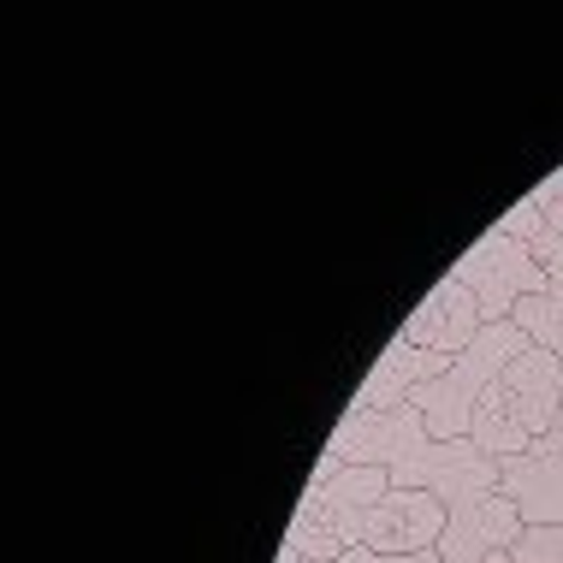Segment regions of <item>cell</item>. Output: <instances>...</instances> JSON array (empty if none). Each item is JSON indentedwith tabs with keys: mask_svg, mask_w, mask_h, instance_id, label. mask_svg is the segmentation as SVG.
<instances>
[{
	"mask_svg": "<svg viewBox=\"0 0 563 563\" xmlns=\"http://www.w3.org/2000/svg\"><path fill=\"white\" fill-rule=\"evenodd\" d=\"M332 563H445L439 552H416V558H386V552H368V545H356V552L332 558Z\"/></svg>",
	"mask_w": 563,
	"mask_h": 563,
	"instance_id": "obj_14",
	"label": "cell"
},
{
	"mask_svg": "<svg viewBox=\"0 0 563 563\" xmlns=\"http://www.w3.org/2000/svg\"><path fill=\"white\" fill-rule=\"evenodd\" d=\"M505 493L516 498V510H522L528 528L563 522V409H558L552 433H545L534 451H522L505 463Z\"/></svg>",
	"mask_w": 563,
	"mask_h": 563,
	"instance_id": "obj_10",
	"label": "cell"
},
{
	"mask_svg": "<svg viewBox=\"0 0 563 563\" xmlns=\"http://www.w3.org/2000/svg\"><path fill=\"white\" fill-rule=\"evenodd\" d=\"M445 498L421 493V486H391L386 498L374 505L368 516V552H386V558H416V552H439V540H445Z\"/></svg>",
	"mask_w": 563,
	"mask_h": 563,
	"instance_id": "obj_6",
	"label": "cell"
},
{
	"mask_svg": "<svg viewBox=\"0 0 563 563\" xmlns=\"http://www.w3.org/2000/svg\"><path fill=\"white\" fill-rule=\"evenodd\" d=\"M327 451L339 463L386 468L391 486H421V493L445 498V510H463L486 493H505V463L486 456L475 439H433L416 404L368 416V409H344L327 433Z\"/></svg>",
	"mask_w": 563,
	"mask_h": 563,
	"instance_id": "obj_1",
	"label": "cell"
},
{
	"mask_svg": "<svg viewBox=\"0 0 563 563\" xmlns=\"http://www.w3.org/2000/svg\"><path fill=\"white\" fill-rule=\"evenodd\" d=\"M563 409V356H552V350L528 344L522 356L510 362L505 374L486 386V398L475 409V428H468V439L498 456V463H510V456L534 451L545 433H552Z\"/></svg>",
	"mask_w": 563,
	"mask_h": 563,
	"instance_id": "obj_3",
	"label": "cell"
},
{
	"mask_svg": "<svg viewBox=\"0 0 563 563\" xmlns=\"http://www.w3.org/2000/svg\"><path fill=\"white\" fill-rule=\"evenodd\" d=\"M522 534H528V522H522V510H516V498L510 493H486V498H475V505L451 510L439 558L445 563H486V558L510 552Z\"/></svg>",
	"mask_w": 563,
	"mask_h": 563,
	"instance_id": "obj_8",
	"label": "cell"
},
{
	"mask_svg": "<svg viewBox=\"0 0 563 563\" xmlns=\"http://www.w3.org/2000/svg\"><path fill=\"white\" fill-rule=\"evenodd\" d=\"M486 563H516V558H510V552H498V558H486Z\"/></svg>",
	"mask_w": 563,
	"mask_h": 563,
	"instance_id": "obj_15",
	"label": "cell"
},
{
	"mask_svg": "<svg viewBox=\"0 0 563 563\" xmlns=\"http://www.w3.org/2000/svg\"><path fill=\"white\" fill-rule=\"evenodd\" d=\"M386 493H391L386 468L339 463L332 451H321V463H314L309 486H302L279 545H291L302 563H332V558L356 552V545L368 540V516Z\"/></svg>",
	"mask_w": 563,
	"mask_h": 563,
	"instance_id": "obj_2",
	"label": "cell"
},
{
	"mask_svg": "<svg viewBox=\"0 0 563 563\" xmlns=\"http://www.w3.org/2000/svg\"><path fill=\"white\" fill-rule=\"evenodd\" d=\"M510 327H522L528 344H540V350H552V356H563V297H552V291L522 297V302L510 309Z\"/></svg>",
	"mask_w": 563,
	"mask_h": 563,
	"instance_id": "obj_12",
	"label": "cell"
},
{
	"mask_svg": "<svg viewBox=\"0 0 563 563\" xmlns=\"http://www.w3.org/2000/svg\"><path fill=\"white\" fill-rule=\"evenodd\" d=\"M451 279H463L468 291H475L481 321H486V327L510 321V309H516L522 297L552 291V285H545V267L534 262V250H528L522 238L498 232V225H493V232H481L463 255H456Z\"/></svg>",
	"mask_w": 563,
	"mask_h": 563,
	"instance_id": "obj_5",
	"label": "cell"
},
{
	"mask_svg": "<svg viewBox=\"0 0 563 563\" xmlns=\"http://www.w3.org/2000/svg\"><path fill=\"white\" fill-rule=\"evenodd\" d=\"M510 558H516V563H563V522L528 528V534L510 545Z\"/></svg>",
	"mask_w": 563,
	"mask_h": 563,
	"instance_id": "obj_13",
	"label": "cell"
},
{
	"mask_svg": "<svg viewBox=\"0 0 563 563\" xmlns=\"http://www.w3.org/2000/svg\"><path fill=\"white\" fill-rule=\"evenodd\" d=\"M445 368H451V356H433V350L409 344L404 332H398V339H391V344L374 356V368L362 374V386H356V398H350V409L391 416V409H404L421 386H428V379H439Z\"/></svg>",
	"mask_w": 563,
	"mask_h": 563,
	"instance_id": "obj_9",
	"label": "cell"
},
{
	"mask_svg": "<svg viewBox=\"0 0 563 563\" xmlns=\"http://www.w3.org/2000/svg\"><path fill=\"white\" fill-rule=\"evenodd\" d=\"M498 232L522 238L528 250H534V262L545 267V285H552V297H563V202L540 208L534 196H522V202H516L510 214L498 220Z\"/></svg>",
	"mask_w": 563,
	"mask_h": 563,
	"instance_id": "obj_11",
	"label": "cell"
},
{
	"mask_svg": "<svg viewBox=\"0 0 563 563\" xmlns=\"http://www.w3.org/2000/svg\"><path fill=\"white\" fill-rule=\"evenodd\" d=\"M522 350H528V332L522 327H510V321L481 327V339L468 344L463 356H451V368L439 374V379H428V386L409 398V404L421 409V421H428V433L433 439H468L486 386H493V379L505 374Z\"/></svg>",
	"mask_w": 563,
	"mask_h": 563,
	"instance_id": "obj_4",
	"label": "cell"
},
{
	"mask_svg": "<svg viewBox=\"0 0 563 563\" xmlns=\"http://www.w3.org/2000/svg\"><path fill=\"white\" fill-rule=\"evenodd\" d=\"M481 302H475V291H468L463 279H439L428 297L416 302V314L398 327L409 344H421V350H433V356H463L468 344L481 339Z\"/></svg>",
	"mask_w": 563,
	"mask_h": 563,
	"instance_id": "obj_7",
	"label": "cell"
}]
</instances>
